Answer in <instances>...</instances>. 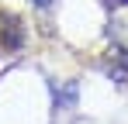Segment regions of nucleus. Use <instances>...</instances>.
<instances>
[{
  "instance_id": "obj_4",
  "label": "nucleus",
  "mask_w": 128,
  "mask_h": 124,
  "mask_svg": "<svg viewBox=\"0 0 128 124\" xmlns=\"http://www.w3.org/2000/svg\"><path fill=\"white\" fill-rule=\"evenodd\" d=\"M31 3H35V7H48L52 0H31Z\"/></svg>"
},
{
  "instance_id": "obj_3",
  "label": "nucleus",
  "mask_w": 128,
  "mask_h": 124,
  "mask_svg": "<svg viewBox=\"0 0 128 124\" xmlns=\"http://www.w3.org/2000/svg\"><path fill=\"white\" fill-rule=\"evenodd\" d=\"M104 3H107V7H125L128 0H104Z\"/></svg>"
},
{
  "instance_id": "obj_2",
  "label": "nucleus",
  "mask_w": 128,
  "mask_h": 124,
  "mask_svg": "<svg viewBox=\"0 0 128 124\" xmlns=\"http://www.w3.org/2000/svg\"><path fill=\"white\" fill-rule=\"evenodd\" d=\"M107 76L128 86V52L125 48H107Z\"/></svg>"
},
{
  "instance_id": "obj_1",
  "label": "nucleus",
  "mask_w": 128,
  "mask_h": 124,
  "mask_svg": "<svg viewBox=\"0 0 128 124\" xmlns=\"http://www.w3.org/2000/svg\"><path fill=\"white\" fill-rule=\"evenodd\" d=\"M0 41L7 48H21L24 45V24L14 10H0Z\"/></svg>"
}]
</instances>
